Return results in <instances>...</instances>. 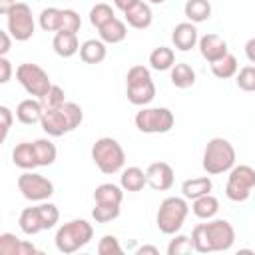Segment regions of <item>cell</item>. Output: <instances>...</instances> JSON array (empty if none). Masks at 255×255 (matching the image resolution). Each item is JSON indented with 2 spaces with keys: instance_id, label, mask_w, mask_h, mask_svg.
Instances as JSON below:
<instances>
[{
  "instance_id": "cell-13",
  "label": "cell",
  "mask_w": 255,
  "mask_h": 255,
  "mask_svg": "<svg viewBox=\"0 0 255 255\" xmlns=\"http://www.w3.org/2000/svg\"><path fill=\"white\" fill-rule=\"evenodd\" d=\"M18 189L20 193L28 199V201H46L54 195V183L44 177L42 173H36L34 169L24 171L22 175H18Z\"/></svg>"
},
{
  "instance_id": "cell-7",
  "label": "cell",
  "mask_w": 255,
  "mask_h": 255,
  "mask_svg": "<svg viewBox=\"0 0 255 255\" xmlns=\"http://www.w3.org/2000/svg\"><path fill=\"white\" fill-rule=\"evenodd\" d=\"M92 159L96 163V167L106 173V175H112V173H118L124 163H126V151L124 147L120 145L118 139L114 137H100L94 141L92 145Z\"/></svg>"
},
{
  "instance_id": "cell-23",
  "label": "cell",
  "mask_w": 255,
  "mask_h": 255,
  "mask_svg": "<svg viewBox=\"0 0 255 255\" xmlns=\"http://www.w3.org/2000/svg\"><path fill=\"white\" fill-rule=\"evenodd\" d=\"M120 185L124 187V191H141L145 185H147V173L137 167V165H131V167H126L122 171V177H120Z\"/></svg>"
},
{
  "instance_id": "cell-11",
  "label": "cell",
  "mask_w": 255,
  "mask_h": 255,
  "mask_svg": "<svg viewBox=\"0 0 255 255\" xmlns=\"http://www.w3.org/2000/svg\"><path fill=\"white\" fill-rule=\"evenodd\" d=\"M255 187V169L251 165L239 163L233 165L229 169V177H227V185H225V195L231 201H247L251 191Z\"/></svg>"
},
{
  "instance_id": "cell-26",
  "label": "cell",
  "mask_w": 255,
  "mask_h": 255,
  "mask_svg": "<svg viewBox=\"0 0 255 255\" xmlns=\"http://www.w3.org/2000/svg\"><path fill=\"white\" fill-rule=\"evenodd\" d=\"M191 211L199 219H213L217 215V211H219V199L215 195H211V193H205V195L193 199Z\"/></svg>"
},
{
  "instance_id": "cell-43",
  "label": "cell",
  "mask_w": 255,
  "mask_h": 255,
  "mask_svg": "<svg viewBox=\"0 0 255 255\" xmlns=\"http://www.w3.org/2000/svg\"><path fill=\"white\" fill-rule=\"evenodd\" d=\"M0 38H2V48H0V56H6L8 52H10V44H12V36H10V32L8 30H2L0 32Z\"/></svg>"
},
{
  "instance_id": "cell-42",
  "label": "cell",
  "mask_w": 255,
  "mask_h": 255,
  "mask_svg": "<svg viewBox=\"0 0 255 255\" xmlns=\"http://www.w3.org/2000/svg\"><path fill=\"white\" fill-rule=\"evenodd\" d=\"M12 78V64L6 56H0V84H8Z\"/></svg>"
},
{
  "instance_id": "cell-4",
  "label": "cell",
  "mask_w": 255,
  "mask_h": 255,
  "mask_svg": "<svg viewBox=\"0 0 255 255\" xmlns=\"http://www.w3.org/2000/svg\"><path fill=\"white\" fill-rule=\"evenodd\" d=\"M203 169L209 175H219L235 165V147L225 137H211L203 149Z\"/></svg>"
},
{
  "instance_id": "cell-29",
  "label": "cell",
  "mask_w": 255,
  "mask_h": 255,
  "mask_svg": "<svg viewBox=\"0 0 255 255\" xmlns=\"http://www.w3.org/2000/svg\"><path fill=\"white\" fill-rule=\"evenodd\" d=\"M185 18L193 24H201L205 20H209L211 16V4L209 0H187L183 6Z\"/></svg>"
},
{
  "instance_id": "cell-25",
  "label": "cell",
  "mask_w": 255,
  "mask_h": 255,
  "mask_svg": "<svg viewBox=\"0 0 255 255\" xmlns=\"http://www.w3.org/2000/svg\"><path fill=\"white\" fill-rule=\"evenodd\" d=\"M211 189H213V183H211V179L207 175H203V177H191V179H185L181 183L183 197L185 199H191V201L197 199V197H201V195H205V193H211Z\"/></svg>"
},
{
  "instance_id": "cell-30",
  "label": "cell",
  "mask_w": 255,
  "mask_h": 255,
  "mask_svg": "<svg viewBox=\"0 0 255 255\" xmlns=\"http://www.w3.org/2000/svg\"><path fill=\"white\" fill-rule=\"evenodd\" d=\"M175 64V52L167 46H157L151 50L149 54V66L157 72H165V70H171Z\"/></svg>"
},
{
  "instance_id": "cell-22",
  "label": "cell",
  "mask_w": 255,
  "mask_h": 255,
  "mask_svg": "<svg viewBox=\"0 0 255 255\" xmlns=\"http://www.w3.org/2000/svg\"><path fill=\"white\" fill-rule=\"evenodd\" d=\"M106 56H108V48H106V42L102 40L90 38L80 44V58L86 64H100L106 60Z\"/></svg>"
},
{
  "instance_id": "cell-3",
  "label": "cell",
  "mask_w": 255,
  "mask_h": 255,
  "mask_svg": "<svg viewBox=\"0 0 255 255\" xmlns=\"http://www.w3.org/2000/svg\"><path fill=\"white\" fill-rule=\"evenodd\" d=\"M92 237H94L92 223H88L86 219H72L58 227L54 243L60 253L70 255V253H76L82 247H86L92 241Z\"/></svg>"
},
{
  "instance_id": "cell-48",
  "label": "cell",
  "mask_w": 255,
  "mask_h": 255,
  "mask_svg": "<svg viewBox=\"0 0 255 255\" xmlns=\"http://www.w3.org/2000/svg\"><path fill=\"white\" fill-rule=\"evenodd\" d=\"M147 2H151V4H163L165 0H147Z\"/></svg>"
},
{
  "instance_id": "cell-34",
  "label": "cell",
  "mask_w": 255,
  "mask_h": 255,
  "mask_svg": "<svg viewBox=\"0 0 255 255\" xmlns=\"http://www.w3.org/2000/svg\"><path fill=\"white\" fill-rule=\"evenodd\" d=\"M112 18H116V12H114V8L110 6V4H106V2H98L96 6H92V10H90V24L94 26V28H102L106 22H110Z\"/></svg>"
},
{
  "instance_id": "cell-37",
  "label": "cell",
  "mask_w": 255,
  "mask_h": 255,
  "mask_svg": "<svg viewBox=\"0 0 255 255\" xmlns=\"http://www.w3.org/2000/svg\"><path fill=\"white\" fill-rule=\"evenodd\" d=\"M235 84L243 92H255V66H245L235 74Z\"/></svg>"
},
{
  "instance_id": "cell-1",
  "label": "cell",
  "mask_w": 255,
  "mask_h": 255,
  "mask_svg": "<svg viewBox=\"0 0 255 255\" xmlns=\"http://www.w3.org/2000/svg\"><path fill=\"white\" fill-rule=\"evenodd\" d=\"M191 243L197 253L227 251L235 243V229L227 219H207V223L193 227Z\"/></svg>"
},
{
  "instance_id": "cell-41",
  "label": "cell",
  "mask_w": 255,
  "mask_h": 255,
  "mask_svg": "<svg viewBox=\"0 0 255 255\" xmlns=\"http://www.w3.org/2000/svg\"><path fill=\"white\" fill-rule=\"evenodd\" d=\"M0 120H2V133H0V139L4 141L6 137H8V131H10V128H12V120H14V114H12V110L8 108V106H0Z\"/></svg>"
},
{
  "instance_id": "cell-8",
  "label": "cell",
  "mask_w": 255,
  "mask_h": 255,
  "mask_svg": "<svg viewBox=\"0 0 255 255\" xmlns=\"http://www.w3.org/2000/svg\"><path fill=\"white\" fill-rule=\"evenodd\" d=\"M187 215H189V205L185 197H177V195L165 197L159 203V209L155 215L157 229L165 235H173L183 227Z\"/></svg>"
},
{
  "instance_id": "cell-46",
  "label": "cell",
  "mask_w": 255,
  "mask_h": 255,
  "mask_svg": "<svg viewBox=\"0 0 255 255\" xmlns=\"http://www.w3.org/2000/svg\"><path fill=\"white\" fill-rule=\"evenodd\" d=\"M135 253H137V255H145V253H149V255H159V249L153 247V245H141V247L135 249Z\"/></svg>"
},
{
  "instance_id": "cell-16",
  "label": "cell",
  "mask_w": 255,
  "mask_h": 255,
  "mask_svg": "<svg viewBox=\"0 0 255 255\" xmlns=\"http://www.w3.org/2000/svg\"><path fill=\"white\" fill-rule=\"evenodd\" d=\"M171 42L177 50L181 52H189L191 48L197 46L199 42V36H197V28L193 22H179L175 24V28L171 30Z\"/></svg>"
},
{
  "instance_id": "cell-33",
  "label": "cell",
  "mask_w": 255,
  "mask_h": 255,
  "mask_svg": "<svg viewBox=\"0 0 255 255\" xmlns=\"http://www.w3.org/2000/svg\"><path fill=\"white\" fill-rule=\"evenodd\" d=\"M38 22H40V28L44 32H60V26H62V10L60 8H44L38 16Z\"/></svg>"
},
{
  "instance_id": "cell-27",
  "label": "cell",
  "mask_w": 255,
  "mask_h": 255,
  "mask_svg": "<svg viewBox=\"0 0 255 255\" xmlns=\"http://www.w3.org/2000/svg\"><path fill=\"white\" fill-rule=\"evenodd\" d=\"M169 80L175 88L179 90H185V88H191L195 84V70L185 64V62H177L173 64V68L169 70Z\"/></svg>"
},
{
  "instance_id": "cell-32",
  "label": "cell",
  "mask_w": 255,
  "mask_h": 255,
  "mask_svg": "<svg viewBox=\"0 0 255 255\" xmlns=\"http://www.w3.org/2000/svg\"><path fill=\"white\" fill-rule=\"evenodd\" d=\"M237 70H239L237 58H235L233 54H229V52H227L223 58H219L217 62L211 64V74H213L215 78H219V80H229V78H233V76L237 74Z\"/></svg>"
},
{
  "instance_id": "cell-10",
  "label": "cell",
  "mask_w": 255,
  "mask_h": 255,
  "mask_svg": "<svg viewBox=\"0 0 255 255\" xmlns=\"http://www.w3.org/2000/svg\"><path fill=\"white\" fill-rule=\"evenodd\" d=\"M135 128L141 133H167L173 124H175V116L169 108H141L135 118Z\"/></svg>"
},
{
  "instance_id": "cell-40",
  "label": "cell",
  "mask_w": 255,
  "mask_h": 255,
  "mask_svg": "<svg viewBox=\"0 0 255 255\" xmlns=\"http://www.w3.org/2000/svg\"><path fill=\"white\" fill-rule=\"evenodd\" d=\"M98 253L100 255H122L124 249L116 235H104L98 243Z\"/></svg>"
},
{
  "instance_id": "cell-28",
  "label": "cell",
  "mask_w": 255,
  "mask_h": 255,
  "mask_svg": "<svg viewBox=\"0 0 255 255\" xmlns=\"http://www.w3.org/2000/svg\"><path fill=\"white\" fill-rule=\"evenodd\" d=\"M124 199V187L116 183H100L94 189V201L96 203H110V205H122Z\"/></svg>"
},
{
  "instance_id": "cell-12",
  "label": "cell",
  "mask_w": 255,
  "mask_h": 255,
  "mask_svg": "<svg viewBox=\"0 0 255 255\" xmlns=\"http://www.w3.org/2000/svg\"><path fill=\"white\" fill-rule=\"evenodd\" d=\"M6 30L16 42H26L34 36L36 24L32 16V8L26 2H16L6 14Z\"/></svg>"
},
{
  "instance_id": "cell-36",
  "label": "cell",
  "mask_w": 255,
  "mask_h": 255,
  "mask_svg": "<svg viewBox=\"0 0 255 255\" xmlns=\"http://www.w3.org/2000/svg\"><path fill=\"white\" fill-rule=\"evenodd\" d=\"M82 28V18L76 10L72 8H64L62 10V26H60V32H72V34H78Z\"/></svg>"
},
{
  "instance_id": "cell-14",
  "label": "cell",
  "mask_w": 255,
  "mask_h": 255,
  "mask_svg": "<svg viewBox=\"0 0 255 255\" xmlns=\"http://www.w3.org/2000/svg\"><path fill=\"white\" fill-rule=\"evenodd\" d=\"M145 173H147V185L153 191H167L173 185V179H175L173 167L167 161H153V163H149Z\"/></svg>"
},
{
  "instance_id": "cell-38",
  "label": "cell",
  "mask_w": 255,
  "mask_h": 255,
  "mask_svg": "<svg viewBox=\"0 0 255 255\" xmlns=\"http://www.w3.org/2000/svg\"><path fill=\"white\" fill-rule=\"evenodd\" d=\"M193 251L191 237L187 235H175L167 245V255H187Z\"/></svg>"
},
{
  "instance_id": "cell-24",
  "label": "cell",
  "mask_w": 255,
  "mask_h": 255,
  "mask_svg": "<svg viewBox=\"0 0 255 255\" xmlns=\"http://www.w3.org/2000/svg\"><path fill=\"white\" fill-rule=\"evenodd\" d=\"M98 34H100V40L106 44H120L126 40L128 28H126V22H122L120 18H112L102 28H98Z\"/></svg>"
},
{
  "instance_id": "cell-18",
  "label": "cell",
  "mask_w": 255,
  "mask_h": 255,
  "mask_svg": "<svg viewBox=\"0 0 255 255\" xmlns=\"http://www.w3.org/2000/svg\"><path fill=\"white\" fill-rule=\"evenodd\" d=\"M38 249L24 239H18L14 233H0V255H32Z\"/></svg>"
},
{
  "instance_id": "cell-31",
  "label": "cell",
  "mask_w": 255,
  "mask_h": 255,
  "mask_svg": "<svg viewBox=\"0 0 255 255\" xmlns=\"http://www.w3.org/2000/svg\"><path fill=\"white\" fill-rule=\"evenodd\" d=\"M34 151H36V159H38V167H48L56 161L58 157V149L56 145L46 139V137H40V139H34Z\"/></svg>"
},
{
  "instance_id": "cell-45",
  "label": "cell",
  "mask_w": 255,
  "mask_h": 255,
  "mask_svg": "<svg viewBox=\"0 0 255 255\" xmlns=\"http://www.w3.org/2000/svg\"><path fill=\"white\" fill-rule=\"evenodd\" d=\"M139 0H114V6L118 8V10H122V12H126L128 8H131L133 4H137Z\"/></svg>"
},
{
  "instance_id": "cell-9",
  "label": "cell",
  "mask_w": 255,
  "mask_h": 255,
  "mask_svg": "<svg viewBox=\"0 0 255 255\" xmlns=\"http://www.w3.org/2000/svg\"><path fill=\"white\" fill-rule=\"evenodd\" d=\"M16 80L32 98H38V100H42L52 88L48 72L42 66L32 64V62H24L16 68Z\"/></svg>"
},
{
  "instance_id": "cell-47",
  "label": "cell",
  "mask_w": 255,
  "mask_h": 255,
  "mask_svg": "<svg viewBox=\"0 0 255 255\" xmlns=\"http://www.w3.org/2000/svg\"><path fill=\"white\" fill-rule=\"evenodd\" d=\"M14 4H16V0H0V14L6 16Z\"/></svg>"
},
{
  "instance_id": "cell-2",
  "label": "cell",
  "mask_w": 255,
  "mask_h": 255,
  "mask_svg": "<svg viewBox=\"0 0 255 255\" xmlns=\"http://www.w3.org/2000/svg\"><path fill=\"white\" fill-rule=\"evenodd\" d=\"M82 120H84L82 108L76 102H64L60 108L44 110V116H42L40 126H42V129L48 135L60 137V135L70 133L76 128H80Z\"/></svg>"
},
{
  "instance_id": "cell-39",
  "label": "cell",
  "mask_w": 255,
  "mask_h": 255,
  "mask_svg": "<svg viewBox=\"0 0 255 255\" xmlns=\"http://www.w3.org/2000/svg\"><path fill=\"white\" fill-rule=\"evenodd\" d=\"M40 102H42L44 110H54V108H60V106L66 102V94H64V90H62L60 86L52 84V88L48 90V94H46Z\"/></svg>"
},
{
  "instance_id": "cell-17",
  "label": "cell",
  "mask_w": 255,
  "mask_h": 255,
  "mask_svg": "<svg viewBox=\"0 0 255 255\" xmlns=\"http://www.w3.org/2000/svg\"><path fill=\"white\" fill-rule=\"evenodd\" d=\"M44 116V106L38 98H26L16 106V118L18 122L32 126V124H40Z\"/></svg>"
},
{
  "instance_id": "cell-15",
  "label": "cell",
  "mask_w": 255,
  "mask_h": 255,
  "mask_svg": "<svg viewBox=\"0 0 255 255\" xmlns=\"http://www.w3.org/2000/svg\"><path fill=\"white\" fill-rule=\"evenodd\" d=\"M197 46H199V54L209 62V64H213V62H217L219 58H223L229 50H227V42L219 36V34H203L201 38H199V42H197Z\"/></svg>"
},
{
  "instance_id": "cell-21",
  "label": "cell",
  "mask_w": 255,
  "mask_h": 255,
  "mask_svg": "<svg viewBox=\"0 0 255 255\" xmlns=\"http://www.w3.org/2000/svg\"><path fill=\"white\" fill-rule=\"evenodd\" d=\"M52 48L60 58H72L74 54L80 52V42L78 36L72 32H56L52 40Z\"/></svg>"
},
{
  "instance_id": "cell-19",
  "label": "cell",
  "mask_w": 255,
  "mask_h": 255,
  "mask_svg": "<svg viewBox=\"0 0 255 255\" xmlns=\"http://www.w3.org/2000/svg\"><path fill=\"white\" fill-rule=\"evenodd\" d=\"M124 16H126V22L131 26V28H135V30H145V28H149L151 26V20H153V14H151V8H149V4L147 2H137V4H133L131 8H128L126 12H124Z\"/></svg>"
},
{
  "instance_id": "cell-35",
  "label": "cell",
  "mask_w": 255,
  "mask_h": 255,
  "mask_svg": "<svg viewBox=\"0 0 255 255\" xmlns=\"http://www.w3.org/2000/svg\"><path fill=\"white\" fill-rule=\"evenodd\" d=\"M92 217L96 223H110L120 217V205H110V203H96L92 209Z\"/></svg>"
},
{
  "instance_id": "cell-44",
  "label": "cell",
  "mask_w": 255,
  "mask_h": 255,
  "mask_svg": "<svg viewBox=\"0 0 255 255\" xmlns=\"http://www.w3.org/2000/svg\"><path fill=\"white\" fill-rule=\"evenodd\" d=\"M245 56L251 64H255V36L245 42Z\"/></svg>"
},
{
  "instance_id": "cell-6",
  "label": "cell",
  "mask_w": 255,
  "mask_h": 255,
  "mask_svg": "<svg viewBox=\"0 0 255 255\" xmlns=\"http://www.w3.org/2000/svg\"><path fill=\"white\" fill-rule=\"evenodd\" d=\"M126 96L133 106H147L155 98V84L145 66L135 64L126 74Z\"/></svg>"
},
{
  "instance_id": "cell-5",
  "label": "cell",
  "mask_w": 255,
  "mask_h": 255,
  "mask_svg": "<svg viewBox=\"0 0 255 255\" xmlns=\"http://www.w3.org/2000/svg\"><path fill=\"white\" fill-rule=\"evenodd\" d=\"M60 219V211L54 203L48 201H40V205L34 207H26L22 209L20 217H18V225L22 229V233L26 235H36L40 231L52 229Z\"/></svg>"
},
{
  "instance_id": "cell-20",
  "label": "cell",
  "mask_w": 255,
  "mask_h": 255,
  "mask_svg": "<svg viewBox=\"0 0 255 255\" xmlns=\"http://www.w3.org/2000/svg\"><path fill=\"white\" fill-rule=\"evenodd\" d=\"M12 163L16 167L24 169V171H30V169L38 167L34 143L32 141H20V143H16V147L12 149Z\"/></svg>"
}]
</instances>
